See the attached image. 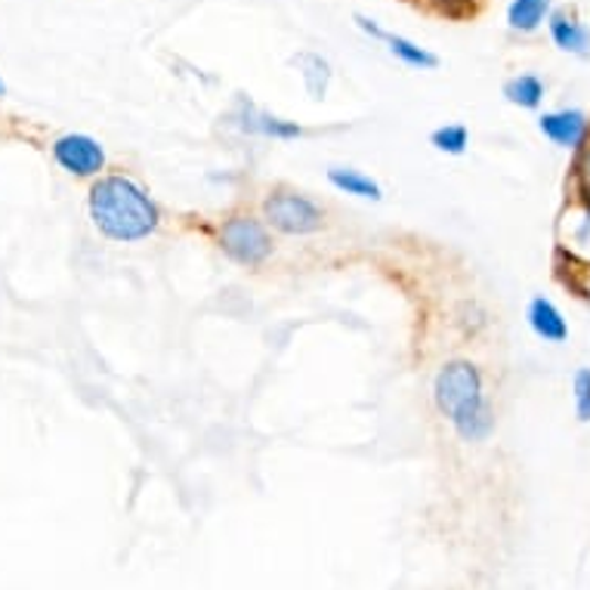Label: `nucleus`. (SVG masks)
<instances>
[{"label":"nucleus","instance_id":"9b49d317","mask_svg":"<svg viewBox=\"0 0 590 590\" xmlns=\"http://www.w3.org/2000/svg\"><path fill=\"white\" fill-rule=\"evenodd\" d=\"M547 13H550V0H510L507 22L516 31H535L545 22Z\"/></svg>","mask_w":590,"mask_h":590},{"label":"nucleus","instance_id":"dca6fc26","mask_svg":"<svg viewBox=\"0 0 590 590\" xmlns=\"http://www.w3.org/2000/svg\"><path fill=\"white\" fill-rule=\"evenodd\" d=\"M576 409L578 421H590V368H581L576 375Z\"/></svg>","mask_w":590,"mask_h":590},{"label":"nucleus","instance_id":"423d86ee","mask_svg":"<svg viewBox=\"0 0 590 590\" xmlns=\"http://www.w3.org/2000/svg\"><path fill=\"white\" fill-rule=\"evenodd\" d=\"M541 134L547 139H554L557 146H566V149H578L584 137H588V115L578 112V108H562V112H547L541 115Z\"/></svg>","mask_w":590,"mask_h":590},{"label":"nucleus","instance_id":"4468645a","mask_svg":"<svg viewBox=\"0 0 590 590\" xmlns=\"http://www.w3.org/2000/svg\"><path fill=\"white\" fill-rule=\"evenodd\" d=\"M303 65H309V72H303V77H306V91L313 93V96H322L325 93V87H328V62L322 60V56H313V53H303L301 60Z\"/></svg>","mask_w":590,"mask_h":590},{"label":"nucleus","instance_id":"f3484780","mask_svg":"<svg viewBox=\"0 0 590 590\" xmlns=\"http://www.w3.org/2000/svg\"><path fill=\"white\" fill-rule=\"evenodd\" d=\"M578 170H581V180H584V186H588V192H590V151H584V158H581Z\"/></svg>","mask_w":590,"mask_h":590},{"label":"nucleus","instance_id":"20e7f679","mask_svg":"<svg viewBox=\"0 0 590 590\" xmlns=\"http://www.w3.org/2000/svg\"><path fill=\"white\" fill-rule=\"evenodd\" d=\"M263 213H266L270 226L285 235H309V232L322 229V208L301 192H285V189L273 192L263 204Z\"/></svg>","mask_w":590,"mask_h":590},{"label":"nucleus","instance_id":"7ed1b4c3","mask_svg":"<svg viewBox=\"0 0 590 590\" xmlns=\"http://www.w3.org/2000/svg\"><path fill=\"white\" fill-rule=\"evenodd\" d=\"M220 244L229 257L242 266H260L273 254V242L266 226L254 217H232L220 229Z\"/></svg>","mask_w":590,"mask_h":590},{"label":"nucleus","instance_id":"f257e3e1","mask_svg":"<svg viewBox=\"0 0 590 590\" xmlns=\"http://www.w3.org/2000/svg\"><path fill=\"white\" fill-rule=\"evenodd\" d=\"M91 217L112 242L149 239L161 223L158 204L130 177H103L91 189Z\"/></svg>","mask_w":590,"mask_h":590},{"label":"nucleus","instance_id":"f8f14e48","mask_svg":"<svg viewBox=\"0 0 590 590\" xmlns=\"http://www.w3.org/2000/svg\"><path fill=\"white\" fill-rule=\"evenodd\" d=\"M504 96H507V103H514L519 108H538L545 99V84L535 75L510 77L504 84Z\"/></svg>","mask_w":590,"mask_h":590},{"label":"nucleus","instance_id":"ddd939ff","mask_svg":"<svg viewBox=\"0 0 590 590\" xmlns=\"http://www.w3.org/2000/svg\"><path fill=\"white\" fill-rule=\"evenodd\" d=\"M467 143L470 134L464 124H445V127L430 134V146L445 151V155H464V151H467Z\"/></svg>","mask_w":590,"mask_h":590},{"label":"nucleus","instance_id":"f03ea898","mask_svg":"<svg viewBox=\"0 0 590 590\" xmlns=\"http://www.w3.org/2000/svg\"><path fill=\"white\" fill-rule=\"evenodd\" d=\"M433 399L461 440L483 442L495 430V418L483 396V378L470 362L445 365L433 383Z\"/></svg>","mask_w":590,"mask_h":590},{"label":"nucleus","instance_id":"9d476101","mask_svg":"<svg viewBox=\"0 0 590 590\" xmlns=\"http://www.w3.org/2000/svg\"><path fill=\"white\" fill-rule=\"evenodd\" d=\"M383 44H390V53H393L396 60H402L411 69H436L440 65V56L436 53H430L424 46H418L409 38H399V34H387L383 31V38H380Z\"/></svg>","mask_w":590,"mask_h":590},{"label":"nucleus","instance_id":"6e6552de","mask_svg":"<svg viewBox=\"0 0 590 590\" xmlns=\"http://www.w3.org/2000/svg\"><path fill=\"white\" fill-rule=\"evenodd\" d=\"M529 325L538 337L554 340V344H562V340L569 337V325H566L562 313L554 303L545 301V297H535V301L529 303Z\"/></svg>","mask_w":590,"mask_h":590},{"label":"nucleus","instance_id":"a211bd4d","mask_svg":"<svg viewBox=\"0 0 590 590\" xmlns=\"http://www.w3.org/2000/svg\"><path fill=\"white\" fill-rule=\"evenodd\" d=\"M3 91H7V87H3V81H0V96H3Z\"/></svg>","mask_w":590,"mask_h":590},{"label":"nucleus","instance_id":"0eeeda50","mask_svg":"<svg viewBox=\"0 0 590 590\" xmlns=\"http://www.w3.org/2000/svg\"><path fill=\"white\" fill-rule=\"evenodd\" d=\"M550 34L566 53H576V56L590 53V29L584 22H578V15L569 13V10H557L550 15Z\"/></svg>","mask_w":590,"mask_h":590},{"label":"nucleus","instance_id":"2eb2a0df","mask_svg":"<svg viewBox=\"0 0 590 590\" xmlns=\"http://www.w3.org/2000/svg\"><path fill=\"white\" fill-rule=\"evenodd\" d=\"M251 130H260V134H266V137L278 139H294L303 134L297 124H285L278 122V118H270V115H257V122H251Z\"/></svg>","mask_w":590,"mask_h":590},{"label":"nucleus","instance_id":"39448f33","mask_svg":"<svg viewBox=\"0 0 590 590\" xmlns=\"http://www.w3.org/2000/svg\"><path fill=\"white\" fill-rule=\"evenodd\" d=\"M53 158L56 165L72 173V177H96L106 167V151L93 137L84 134H65L53 143Z\"/></svg>","mask_w":590,"mask_h":590},{"label":"nucleus","instance_id":"1a4fd4ad","mask_svg":"<svg viewBox=\"0 0 590 590\" xmlns=\"http://www.w3.org/2000/svg\"><path fill=\"white\" fill-rule=\"evenodd\" d=\"M328 180H331L334 189L347 192V196L356 198H368V201H380L383 192L380 186L371 177H365L362 170H352V167H331L328 170Z\"/></svg>","mask_w":590,"mask_h":590}]
</instances>
